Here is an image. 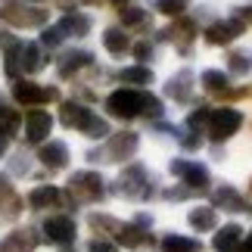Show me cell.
Masks as SVG:
<instances>
[{
	"mask_svg": "<svg viewBox=\"0 0 252 252\" xmlns=\"http://www.w3.org/2000/svg\"><path fill=\"white\" fill-rule=\"evenodd\" d=\"M103 47H106L109 53L119 56V53H125V50L131 47V37L125 34V28H115V25H112V28H106V32H103Z\"/></svg>",
	"mask_w": 252,
	"mask_h": 252,
	"instance_id": "28",
	"label": "cell"
},
{
	"mask_svg": "<svg viewBox=\"0 0 252 252\" xmlns=\"http://www.w3.org/2000/svg\"><path fill=\"white\" fill-rule=\"evenodd\" d=\"M243 252H252V230L246 234V243H243Z\"/></svg>",
	"mask_w": 252,
	"mask_h": 252,
	"instance_id": "44",
	"label": "cell"
},
{
	"mask_svg": "<svg viewBox=\"0 0 252 252\" xmlns=\"http://www.w3.org/2000/svg\"><path fill=\"white\" fill-rule=\"evenodd\" d=\"M115 190H119L122 196H128V199H150L153 196V178H150V171L143 165H128L122 171Z\"/></svg>",
	"mask_w": 252,
	"mask_h": 252,
	"instance_id": "4",
	"label": "cell"
},
{
	"mask_svg": "<svg viewBox=\"0 0 252 252\" xmlns=\"http://www.w3.org/2000/svg\"><path fill=\"white\" fill-rule=\"evenodd\" d=\"M6 153V137H0V156Z\"/></svg>",
	"mask_w": 252,
	"mask_h": 252,
	"instance_id": "45",
	"label": "cell"
},
{
	"mask_svg": "<svg viewBox=\"0 0 252 252\" xmlns=\"http://www.w3.org/2000/svg\"><path fill=\"white\" fill-rule=\"evenodd\" d=\"M227 69L234 75H249L252 72V53L249 50H230L227 53Z\"/></svg>",
	"mask_w": 252,
	"mask_h": 252,
	"instance_id": "31",
	"label": "cell"
},
{
	"mask_svg": "<svg viewBox=\"0 0 252 252\" xmlns=\"http://www.w3.org/2000/svg\"><path fill=\"white\" fill-rule=\"evenodd\" d=\"M162 249L165 252H199L202 243L196 237H181V234H165L162 237Z\"/></svg>",
	"mask_w": 252,
	"mask_h": 252,
	"instance_id": "27",
	"label": "cell"
},
{
	"mask_svg": "<svg viewBox=\"0 0 252 252\" xmlns=\"http://www.w3.org/2000/svg\"><path fill=\"white\" fill-rule=\"evenodd\" d=\"M19 65H22V72H41L47 65V56L41 53V47L37 44H22L19 47Z\"/></svg>",
	"mask_w": 252,
	"mask_h": 252,
	"instance_id": "23",
	"label": "cell"
},
{
	"mask_svg": "<svg viewBox=\"0 0 252 252\" xmlns=\"http://www.w3.org/2000/svg\"><path fill=\"white\" fill-rule=\"evenodd\" d=\"M60 28H63L65 37H84L87 32H91V16H84V13H65Z\"/></svg>",
	"mask_w": 252,
	"mask_h": 252,
	"instance_id": "25",
	"label": "cell"
},
{
	"mask_svg": "<svg viewBox=\"0 0 252 252\" xmlns=\"http://www.w3.org/2000/svg\"><path fill=\"white\" fill-rule=\"evenodd\" d=\"M119 221L109 215H91V230L94 234H119Z\"/></svg>",
	"mask_w": 252,
	"mask_h": 252,
	"instance_id": "35",
	"label": "cell"
},
{
	"mask_svg": "<svg viewBox=\"0 0 252 252\" xmlns=\"http://www.w3.org/2000/svg\"><path fill=\"white\" fill-rule=\"evenodd\" d=\"M115 243H119V246H128V249H137V246L153 243V237L140 224H122L119 234H115Z\"/></svg>",
	"mask_w": 252,
	"mask_h": 252,
	"instance_id": "20",
	"label": "cell"
},
{
	"mask_svg": "<svg viewBox=\"0 0 252 252\" xmlns=\"http://www.w3.org/2000/svg\"><path fill=\"white\" fill-rule=\"evenodd\" d=\"M91 119V109H87V106H81V103H63L60 106V122L65 125V128H84V122Z\"/></svg>",
	"mask_w": 252,
	"mask_h": 252,
	"instance_id": "22",
	"label": "cell"
},
{
	"mask_svg": "<svg viewBox=\"0 0 252 252\" xmlns=\"http://www.w3.org/2000/svg\"><path fill=\"white\" fill-rule=\"evenodd\" d=\"M137 143H140V137L134 131H119V134H112V137L106 140L103 150L87 153V159L91 162H125V159H131L134 153H137Z\"/></svg>",
	"mask_w": 252,
	"mask_h": 252,
	"instance_id": "2",
	"label": "cell"
},
{
	"mask_svg": "<svg viewBox=\"0 0 252 252\" xmlns=\"http://www.w3.org/2000/svg\"><path fill=\"white\" fill-rule=\"evenodd\" d=\"M41 243L37 230L32 227H22V230H13L6 240H3V252H34V246Z\"/></svg>",
	"mask_w": 252,
	"mask_h": 252,
	"instance_id": "18",
	"label": "cell"
},
{
	"mask_svg": "<svg viewBox=\"0 0 252 252\" xmlns=\"http://www.w3.org/2000/svg\"><path fill=\"white\" fill-rule=\"evenodd\" d=\"M209 119H212V109H209V106L193 109V115H187V131H196V134H199V128H206Z\"/></svg>",
	"mask_w": 252,
	"mask_h": 252,
	"instance_id": "36",
	"label": "cell"
},
{
	"mask_svg": "<svg viewBox=\"0 0 252 252\" xmlns=\"http://www.w3.org/2000/svg\"><path fill=\"white\" fill-rule=\"evenodd\" d=\"M156 131H162V134H171V137L178 134V128H174V125H168V122H159V125H156Z\"/></svg>",
	"mask_w": 252,
	"mask_h": 252,
	"instance_id": "42",
	"label": "cell"
},
{
	"mask_svg": "<svg viewBox=\"0 0 252 252\" xmlns=\"http://www.w3.org/2000/svg\"><path fill=\"white\" fill-rule=\"evenodd\" d=\"M87 252H115V243H109V240H91Z\"/></svg>",
	"mask_w": 252,
	"mask_h": 252,
	"instance_id": "38",
	"label": "cell"
},
{
	"mask_svg": "<svg viewBox=\"0 0 252 252\" xmlns=\"http://www.w3.org/2000/svg\"><path fill=\"white\" fill-rule=\"evenodd\" d=\"M81 134H84V137H94V140H103L106 134H109V125H106V119H100V115H94V112H91V119L84 122Z\"/></svg>",
	"mask_w": 252,
	"mask_h": 252,
	"instance_id": "33",
	"label": "cell"
},
{
	"mask_svg": "<svg viewBox=\"0 0 252 252\" xmlns=\"http://www.w3.org/2000/svg\"><path fill=\"white\" fill-rule=\"evenodd\" d=\"M87 65H94V53H87V50H65L60 56V63H56V72H60V78H72L75 72L87 69Z\"/></svg>",
	"mask_w": 252,
	"mask_h": 252,
	"instance_id": "15",
	"label": "cell"
},
{
	"mask_svg": "<svg viewBox=\"0 0 252 252\" xmlns=\"http://www.w3.org/2000/svg\"><path fill=\"white\" fill-rule=\"evenodd\" d=\"M19 125H22L19 112L16 109H3V106H0V137H13V134L19 131Z\"/></svg>",
	"mask_w": 252,
	"mask_h": 252,
	"instance_id": "32",
	"label": "cell"
},
{
	"mask_svg": "<svg viewBox=\"0 0 252 252\" xmlns=\"http://www.w3.org/2000/svg\"><path fill=\"white\" fill-rule=\"evenodd\" d=\"M199 143H202V140H199L196 131H187V134L181 137V147H184V150H199Z\"/></svg>",
	"mask_w": 252,
	"mask_h": 252,
	"instance_id": "39",
	"label": "cell"
},
{
	"mask_svg": "<svg viewBox=\"0 0 252 252\" xmlns=\"http://www.w3.org/2000/svg\"><path fill=\"white\" fill-rule=\"evenodd\" d=\"M153 6L159 9L162 16H171V19H181L184 9L190 6V0H153Z\"/></svg>",
	"mask_w": 252,
	"mask_h": 252,
	"instance_id": "34",
	"label": "cell"
},
{
	"mask_svg": "<svg viewBox=\"0 0 252 252\" xmlns=\"http://www.w3.org/2000/svg\"><path fill=\"white\" fill-rule=\"evenodd\" d=\"M243 32H246V22H240L237 16L218 19V22H212L206 28V44H212V47H227L234 37H240Z\"/></svg>",
	"mask_w": 252,
	"mask_h": 252,
	"instance_id": "9",
	"label": "cell"
},
{
	"mask_svg": "<svg viewBox=\"0 0 252 252\" xmlns=\"http://www.w3.org/2000/svg\"><path fill=\"white\" fill-rule=\"evenodd\" d=\"M69 193L75 202H96L106 196V181L96 171H75L69 181Z\"/></svg>",
	"mask_w": 252,
	"mask_h": 252,
	"instance_id": "5",
	"label": "cell"
},
{
	"mask_svg": "<svg viewBox=\"0 0 252 252\" xmlns=\"http://www.w3.org/2000/svg\"><path fill=\"white\" fill-rule=\"evenodd\" d=\"M212 206L224 209V212H246V199L240 196V190H234L230 184H221V187L215 190V196H212Z\"/></svg>",
	"mask_w": 252,
	"mask_h": 252,
	"instance_id": "17",
	"label": "cell"
},
{
	"mask_svg": "<svg viewBox=\"0 0 252 252\" xmlns=\"http://www.w3.org/2000/svg\"><path fill=\"white\" fill-rule=\"evenodd\" d=\"M134 56H137L140 63H143V60H150V56H153V44H150V41H140V44H134Z\"/></svg>",
	"mask_w": 252,
	"mask_h": 252,
	"instance_id": "40",
	"label": "cell"
},
{
	"mask_svg": "<svg viewBox=\"0 0 252 252\" xmlns=\"http://www.w3.org/2000/svg\"><path fill=\"white\" fill-rule=\"evenodd\" d=\"M19 212H22V199H19V193L13 190V184H9L6 174H0V221L19 218Z\"/></svg>",
	"mask_w": 252,
	"mask_h": 252,
	"instance_id": "14",
	"label": "cell"
},
{
	"mask_svg": "<svg viewBox=\"0 0 252 252\" xmlns=\"http://www.w3.org/2000/svg\"><path fill=\"white\" fill-rule=\"evenodd\" d=\"M13 96H16V103H22V106H41V103L60 100V91H56V87L32 84V81H16L13 84Z\"/></svg>",
	"mask_w": 252,
	"mask_h": 252,
	"instance_id": "10",
	"label": "cell"
},
{
	"mask_svg": "<svg viewBox=\"0 0 252 252\" xmlns=\"http://www.w3.org/2000/svg\"><path fill=\"white\" fill-rule=\"evenodd\" d=\"M0 19H6L16 28H37L47 25V9H32L22 0H0Z\"/></svg>",
	"mask_w": 252,
	"mask_h": 252,
	"instance_id": "3",
	"label": "cell"
},
{
	"mask_svg": "<svg viewBox=\"0 0 252 252\" xmlns=\"http://www.w3.org/2000/svg\"><path fill=\"white\" fill-rule=\"evenodd\" d=\"M50 128H53V115L47 109H32L28 119H25V140L28 143H41V140H47Z\"/></svg>",
	"mask_w": 252,
	"mask_h": 252,
	"instance_id": "12",
	"label": "cell"
},
{
	"mask_svg": "<svg viewBox=\"0 0 252 252\" xmlns=\"http://www.w3.org/2000/svg\"><path fill=\"white\" fill-rule=\"evenodd\" d=\"M44 234L56 246H69L75 240V234H78V227H75V221L69 215H53V218L44 221Z\"/></svg>",
	"mask_w": 252,
	"mask_h": 252,
	"instance_id": "11",
	"label": "cell"
},
{
	"mask_svg": "<svg viewBox=\"0 0 252 252\" xmlns=\"http://www.w3.org/2000/svg\"><path fill=\"white\" fill-rule=\"evenodd\" d=\"M115 78H119L122 84H134L137 91H147V84H153V78H156V75H153L150 65H140V63H137V65H128V69H122Z\"/></svg>",
	"mask_w": 252,
	"mask_h": 252,
	"instance_id": "19",
	"label": "cell"
},
{
	"mask_svg": "<svg viewBox=\"0 0 252 252\" xmlns=\"http://www.w3.org/2000/svg\"><path fill=\"white\" fill-rule=\"evenodd\" d=\"M81 3H91L94 6V3H100V0H81Z\"/></svg>",
	"mask_w": 252,
	"mask_h": 252,
	"instance_id": "47",
	"label": "cell"
},
{
	"mask_svg": "<svg viewBox=\"0 0 252 252\" xmlns=\"http://www.w3.org/2000/svg\"><path fill=\"white\" fill-rule=\"evenodd\" d=\"M171 174H174V178H181L184 187L193 190V193H206L209 184H212L209 168L199 165V162H190V159H174L171 162Z\"/></svg>",
	"mask_w": 252,
	"mask_h": 252,
	"instance_id": "8",
	"label": "cell"
},
{
	"mask_svg": "<svg viewBox=\"0 0 252 252\" xmlns=\"http://www.w3.org/2000/svg\"><path fill=\"white\" fill-rule=\"evenodd\" d=\"M112 3H115V6H122V9H125V6H128V0H112Z\"/></svg>",
	"mask_w": 252,
	"mask_h": 252,
	"instance_id": "46",
	"label": "cell"
},
{
	"mask_svg": "<svg viewBox=\"0 0 252 252\" xmlns=\"http://www.w3.org/2000/svg\"><path fill=\"white\" fill-rule=\"evenodd\" d=\"M37 159H41V165H44V168L60 171V168L69 165V147H65L63 140H50V143H44V147H41Z\"/></svg>",
	"mask_w": 252,
	"mask_h": 252,
	"instance_id": "16",
	"label": "cell"
},
{
	"mask_svg": "<svg viewBox=\"0 0 252 252\" xmlns=\"http://www.w3.org/2000/svg\"><path fill=\"white\" fill-rule=\"evenodd\" d=\"M28 202H32V209H53L56 202H63V190H56L53 184H41L32 190Z\"/></svg>",
	"mask_w": 252,
	"mask_h": 252,
	"instance_id": "24",
	"label": "cell"
},
{
	"mask_svg": "<svg viewBox=\"0 0 252 252\" xmlns=\"http://www.w3.org/2000/svg\"><path fill=\"white\" fill-rule=\"evenodd\" d=\"M187 221L193 230H199V234H206V230H215V209L209 206H193L187 212Z\"/></svg>",
	"mask_w": 252,
	"mask_h": 252,
	"instance_id": "26",
	"label": "cell"
},
{
	"mask_svg": "<svg viewBox=\"0 0 252 252\" xmlns=\"http://www.w3.org/2000/svg\"><path fill=\"white\" fill-rule=\"evenodd\" d=\"M34 3H44V0H34Z\"/></svg>",
	"mask_w": 252,
	"mask_h": 252,
	"instance_id": "48",
	"label": "cell"
},
{
	"mask_svg": "<svg viewBox=\"0 0 252 252\" xmlns=\"http://www.w3.org/2000/svg\"><path fill=\"white\" fill-rule=\"evenodd\" d=\"M63 41H65V34H63L60 25H50V28H44V32H41V44L44 47H60Z\"/></svg>",
	"mask_w": 252,
	"mask_h": 252,
	"instance_id": "37",
	"label": "cell"
},
{
	"mask_svg": "<svg viewBox=\"0 0 252 252\" xmlns=\"http://www.w3.org/2000/svg\"><path fill=\"white\" fill-rule=\"evenodd\" d=\"M246 230H240V224H221L215 240H212V246H215V252H234L240 246V237H243Z\"/></svg>",
	"mask_w": 252,
	"mask_h": 252,
	"instance_id": "21",
	"label": "cell"
},
{
	"mask_svg": "<svg viewBox=\"0 0 252 252\" xmlns=\"http://www.w3.org/2000/svg\"><path fill=\"white\" fill-rule=\"evenodd\" d=\"M249 190H252V181H249Z\"/></svg>",
	"mask_w": 252,
	"mask_h": 252,
	"instance_id": "49",
	"label": "cell"
},
{
	"mask_svg": "<svg viewBox=\"0 0 252 252\" xmlns=\"http://www.w3.org/2000/svg\"><path fill=\"white\" fill-rule=\"evenodd\" d=\"M234 16L240 19V22H252V6H237Z\"/></svg>",
	"mask_w": 252,
	"mask_h": 252,
	"instance_id": "41",
	"label": "cell"
},
{
	"mask_svg": "<svg viewBox=\"0 0 252 252\" xmlns=\"http://www.w3.org/2000/svg\"><path fill=\"white\" fill-rule=\"evenodd\" d=\"M159 41H168L181 56H190L193 41H196V22H193V19H187V16L174 19L165 32H159Z\"/></svg>",
	"mask_w": 252,
	"mask_h": 252,
	"instance_id": "7",
	"label": "cell"
},
{
	"mask_svg": "<svg viewBox=\"0 0 252 252\" xmlns=\"http://www.w3.org/2000/svg\"><path fill=\"white\" fill-rule=\"evenodd\" d=\"M119 16H122L125 28H150L153 25V16L147 13V9H140V6H125Z\"/></svg>",
	"mask_w": 252,
	"mask_h": 252,
	"instance_id": "29",
	"label": "cell"
},
{
	"mask_svg": "<svg viewBox=\"0 0 252 252\" xmlns=\"http://www.w3.org/2000/svg\"><path fill=\"white\" fill-rule=\"evenodd\" d=\"M240 125H243L240 109H227V106H221V109H212V119L206 125V131H209V137L215 143H224V140H230L240 131Z\"/></svg>",
	"mask_w": 252,
	"mask_h": 252,
	"instance_id": "6",
	"label": "cell"
},
{
	"mask_svg": "<svg viewBox=\"0 0 252 252\" xmlns=\"http://www.w3.org/2000/svg\"><path fill=\"white\" fill-rule=\"evenodd\" d=\"M13 168H16L19 174H22V171H25V156H22V153H19V156L13 159Z\"/></svg>",
	"mask_w": 252,
	"mask_h": 252,
	"instance_id": "43",
	"label": "cell"
},
{
	"mask_svg": "<svg viewBox=\"0 0 252 252\" xmlns=\"http://www.w3.org/2000/svg\"><path fill=\"white\" fill-rule=\"evenodd\" d=\"M165 96L174 103H190V96H193V72L190 69H181V72H174L171 78L165 81Z\"/></svg>",
	"mask_w": 252,
	"mask_h": 252,
	"instance_id": "13",
	"label": "cell"
},
{
	"mask_svg": "<svg viewBox=\"0 0 252 252\" xmlns=\"http://www.w3.org/2000/svg\"><path fill=\"white\" fill-rule=\"evenodd\" d=\"M106 109L109 115L122 122H131V119H140V115H147V119H159L162 115V100L156 94L150 91H137V87H122V91H115L106 96Z\"/></svg>",
	"mask_w": 252,
	"mask_h": 252,
	"instance_id": "1",
	"label": "cell"
},
{
	"mask_svg": "<svg viewBox=\"0 0 252 252\" xmlns=\"http://www.w3.org/2000/svg\"><path fill=\"white\" fill-rule=\"evenodd\" d=\"M199 81H202V87H206L209 94H215V96H221V94L227 91V84H230V81H227V75H224V72H218V69H206Z\"/></svg>",
	"mask_w": 252,
	"mask_h": 252,
	"instance_id": "30",
	"label": "cell"
}]
</instances>
